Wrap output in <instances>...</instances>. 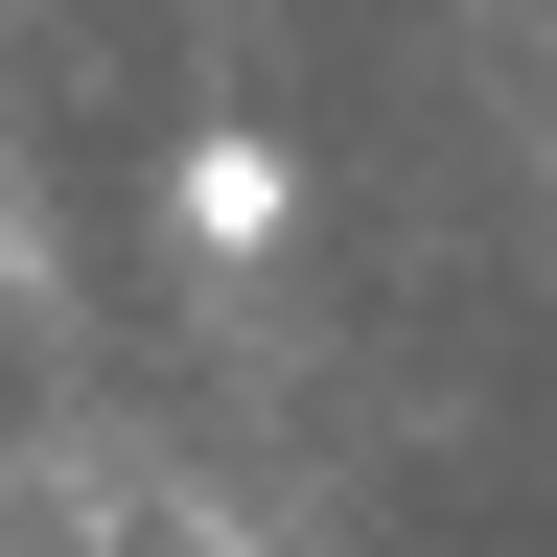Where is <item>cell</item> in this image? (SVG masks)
I'll return each instance as SVG.
<instances>
[{"label":"cell","instance_id":"6da1fadb","mask_svg":"<svg viewBox=\"0 0 557 557\" xmlns=\"http://www.w3.org/2000/svg\"><path fill=\"white\" fill-rule=\"evenodd\" d=\"M278 209H302V163H278V139H186V233H209V256H256Z\"/></svg>","mask_w":557,"mask_h":557},{"label":"cell","instance_id":"7a4b0ae2","mask_svg":"<svg viewBox=\"0 0 557 557\" xmlns=\"http://www.w3.org/2000/svg\"><path fill=\"white\" fill-rule=\"evenodd\" d=\"M0 278H24V233H0Z\"/></svg>","mask_w":557,"mask_h":557}]
</instances>
